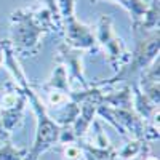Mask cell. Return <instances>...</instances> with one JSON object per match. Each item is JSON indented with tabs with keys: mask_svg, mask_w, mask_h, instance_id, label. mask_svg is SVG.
Listing matches in <instances>:
<instances>
[{
	"mask_svg": "<svg viewBox=\"0 0 160 160\" xmlns=\"http://www.w3.org/2000/svg\"><path fill=\"white\" fill-rule=\"evenodd\" d=\"M64 155H66V158L69 157V160H78L80 152L75 148H68V149H66V152H64Z\"/></svg>",
	"mask_w": 160,
	"mask_h": 160,
	"instance_id": "1",
	"label": "cell"
},
{
	"mask_svg": "<svg viewBox=\"0 0 160 160\" xmlns=\"http://www.w3.org/2000/svg\"><path fill=\"white\" fill-rule=\"evenodd\" d=\"M148 160H155V158H148Z\"/></svg>",
	"mask_w": 160,
	"mask_h": 160,
	"instance_id": "2",
	"label": "cell"
}]
</instances>
